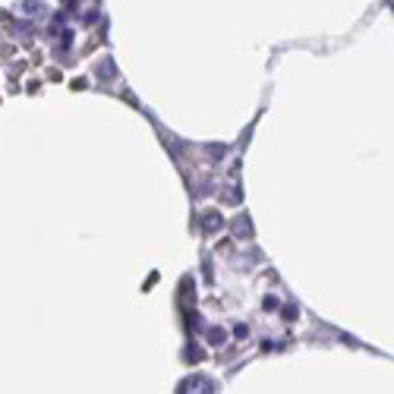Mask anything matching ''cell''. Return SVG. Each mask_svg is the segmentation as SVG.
Segmentation results:
<instances>
[{
    "label": "cell",
    "instance_id": "7a4b0ae2",
    "mask_svg": "<svg viewBox=\"0 0 394 394\" xmlns=\"http://www.w3.org/2000/svg\"><path fill=\"white\" fill-rule=\"evenodd\" d=\"M205 341H208L211 347H224V341H227V331H224V328H211Z\"/></svg>",
    "mask_w": 394,
    "mask_h": 394
},
{
    "label": "cell",
    "instance_id": "52a82bcc",
    "mask_svg": "<svg viewBox=\"0 0 394 394\" xmlns=\"http://www.w3.org/2000/svg\"><path fill=\"white\" fill-rule=\"evenodd\" d=\"M224 199H227V202H240V190H227Z\"/></svg>",
    "mask_w": 394,
    "mask_h": 394
},
{
    "label": "cell",
    "instance_id": "277c9868",
    "mask_svg": "<svg viewBox=\"0 0 394 394\" xmlns=\"http://www.w3.org/2000/svg\"><path fill=\"white\" fill-rule=\"evenodd\" d=\"M234 227H240V234H243V240H249V237H252V227H249V218H246V215H240V224L234 221Z\"/></svg>",
    "mask_w": 394,
    "mask_h": 394
},
{
    "label": "cell",
    "instance_id": "6da1fadb",
    "mask_svg": "<svg viewBox=\"0 0 394 394\" xmlns=\"http://www.w3.org/2000/svg\"><path fill=\"white\" fill-rule=\"evenodd\" d=\"M215 388V382H205V379H190L180 385V391H211Z\"/></svg>",
    "mask_w": 394,
    "mask_h": 394
},
{
    "label": "cell",
    "instance_id": "5b68a950",
    "mask_svg": "<svg viewBox=\"0 0 394 394\" xmlns=\"http://www.w3.org/2000/svg\"><path fill=\"white\" fill-rule=\"evenodd\" d=\"M190 328H202V319L196 312H190Z\"/></svg>",
    "mask_w": 394,
    "mask_h": 394
},
{
    "label": "cell",
    "instance_id": "ba28073f",
    "mask_svg": "<svg viewBox=\"0 0 394 394\" xmlns=\"http://www.w3.org/2000/svg\"><path fill=\"white\" fill-rule=\"evenodd\" d=\"M284 319H290V322L296 319V309H294V306H287V309H284Z\"/></svg>",
    "mask_w": 394,
    "mask_h": 394
},
{
    "label": "cell",
    "instance_id": "3957f363",
    "mask_svg": "<svg viewBox=\"0 0 394 394\" xmlns=\"http://www.w3.org/2000/svg\"><path fill=\"white\" fill-rule=\"evenodd\" d=\"M221 224H224V221H221V215H218V211H208V215L202 218V227H205V230H218Z\"/></svg>",
    "mask_w": 394,
    "mask_h": 394
},
{
    "label": "cell",
    "instance_id": "8992f818",
    "mask_svg": "<svg viewBox=\"0 0 394 394\" xmlns=\"http://www.w3.org/2000/svg\"><path fill=\"white\" fill-rule=\"evenodd\" d=\"M234 335H237V338H240V341H243V338H246V335H249V328H246V325H237V331H234Z\"/></svg>",
    "mask_w": 394,
    "mask_h": 394
}]
</instances>
